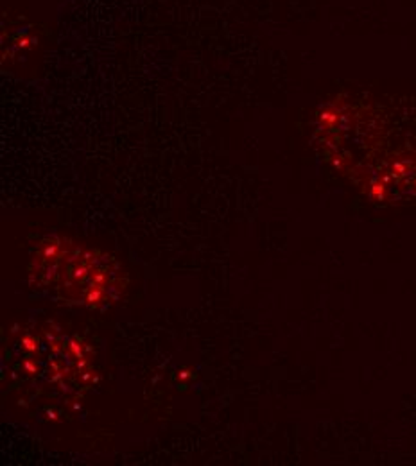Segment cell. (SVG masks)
Listing matches in <instances>:
<instances>
[{
	"mask_svg": "<svg viewBox=\"0 0 416 466\" xmlns=\"http://www.w3.org/2000/svg\"><path fill=\"white\" fill-rule=\"evenodd\" d=\"M38 286L61 292L68 303L96 307L107 303L119 289V273L110 257L96 255L77 246L53 242L36 262Z\"/></svg>",
	"mask_w": 416,
	"mask_h": 466,
	"instance_id": "1",
	"label": "cell"
}]
</instances>
